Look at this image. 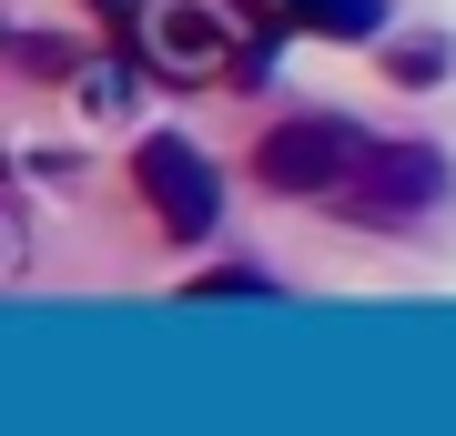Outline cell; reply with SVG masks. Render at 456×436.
I'll return each instance as SVG.
<instances>
[{"label":"cell","mask_w":456,"mask_h":436,"mask_svg":"<svg viewBox=\"0 0 456 436\" xmlns=\"http://www.w3.org/2000/svg\"><path fill=\"white\" fill-rule=\"evenodd\" d=\"M355 183H365V193H355L365 213H406V203H436V193H446V162L395 143V152H365V173H355Z\"/></svg>","instance_id":"obj_3"},{"label":"cell","mask_w":456,"mask_h":436,"mask_svg":"<svg viewBox=\"0 0 456 436\" xmlns=\"http://www.w3.org/2000/svg\"><path fill=\"white\" fill-rule=\"evenodd\" d=\"M82 102H92L102 122H122L132 112V62H82Z\"/></svg>","instance_id":"obj_6"},{"label":"cell","mask_w":456,"mask_h":436,"mask_svg":"<svg viewBox=\"0 0 456 436\" xmlns=\"http://www.w3.org/2000/svg\"><path fill=\"white\" fill-rule=\"evenodd\" d=\"M132 183H142V203L163 213L173 243H203L224 224V183H213V162L183 143V132H142V152H132Z\"/></svg>","instance_id":"obj_2"},{"label":"cell","mask_w":456,"mask_h":436,"mask_svg":"<svg viewBox=\"0 0 456 436\" xmlns=\"http://www.w3.org/2000/svg\"><path fill=\"white\" fill-rule=\"evenodd\" d=\"M294 21H314V31H335V41H375L386 31V0H284Z\"/></svg>","instance_id":"obj_4"},{"label":"cell","mask_w":456,"mask_h":436,"mask_svg":"<svg viewBox=\"0 0 456 436\" xmlns=\"http://www.w3.org/2000/svg\"><path fill=\"white\" fill-rule=\"evenodd\" d=\"M365 152H375V143H365L345 112L284 122V132H264V143H254V183H264V193H335V183L365 173Z\"/></svg>","instance_id":"obj_1"},{"label":"cell","mask_w":456,"mask_h":436,"mask_svg":"<svg viewBox=\"0 0 456 436\" xmlns=\"http://www.w3.org/2000/svg\"><path fill=\"white\" fill-rule=\"evenodd\" d=\"M386 81H446V41H406V51H386Z\"/></svg>","instance_id":"obj_8"},{"label":"cell","mask_w":456,"mask_h":436,"mask_svg":"<svg viewBox=\"0 0 456 436\" xmlns=\"http://www.w3.org/2000/svg\"><path fill=\"white\" fill-rule=\"evenodd\" d=\"M102 11H112V21H122V11H132V0H102Z\"/></svg>","instance_id":"obj_9"},{"label":"cell","mask_w":456,"mask_h":436,"mask_svg":"<svg viewBox=\"0 0 456 436\" xmlns=\"http://www.w3.org/2000/svg\"><path fill=\"white\" fill-rule=\"evenodd\" d=\"M233 294H244V305H264V294H274V275H254V264H213V275L193 284V305H233Z\"/></svg>","instance_id":"obj_7"},{"label":"cell","mask_w":456,"mask_h":436,"mask_svg":"<svg viewBox=\"0 0 456 436\" xmlns=\"http://www.w3.org/2000/svg\"><path fill=\"white\" fill-rule=\"evenodd\" d=\"M163 41H173V62H183V71H203L213 51H224V31H213L203 11H163Z\"/></svg>","instance_id":"obj_5"}]
</instances>
